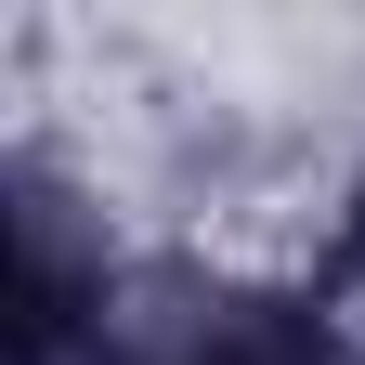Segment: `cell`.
<instances>
[]
</instances>
